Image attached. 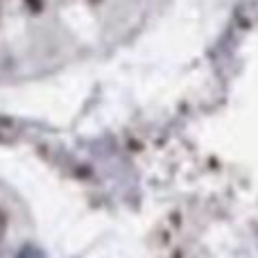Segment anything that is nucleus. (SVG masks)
I'll return each instance as SVG.
<instances>
[{
    "label": "nucleus",
    "instance_id": "1",
    "mask_svg": "<svg viewBox=\"0 0 258 258\" xmlns=\"http://www.w3.org/2000/svg\"><path fill=\"white\" fill-rule=\"evenodd\" d=\"M25 5L32 12H41V9H43V0H25Z\"/></svg>",
    "mask_w": 258,
    "mask_h": 258
},
{
    "label": "nucleus",
    "instance_id": "2",
    "mask_svg": "<svg viewBox=\"0 0 258 258\" xmlns=\"http://www.w3.org/2000/svg\"><path fill=\"white\" fill-rule=\"evenodd\" d=\"M5 231H7V215H5L3 211H0V240H3Z\"/></svg>",
    "mask_w": 258,
    "mask_h": 258
},
{
    "label": "nucleus",
    "instance_id": "3",
    "mask_svg": "<svg viewBox=\"0 0 258 258\" xmlns=\"http://www.w3.org/2000/svg\"><path fill=\"white\" fill-rule=\"evenodd\" d=\"M91 3H100V0H91Z\"/></svg>",
    "mask_w": 258,
    "mask_h": 258
}]
</instances>
